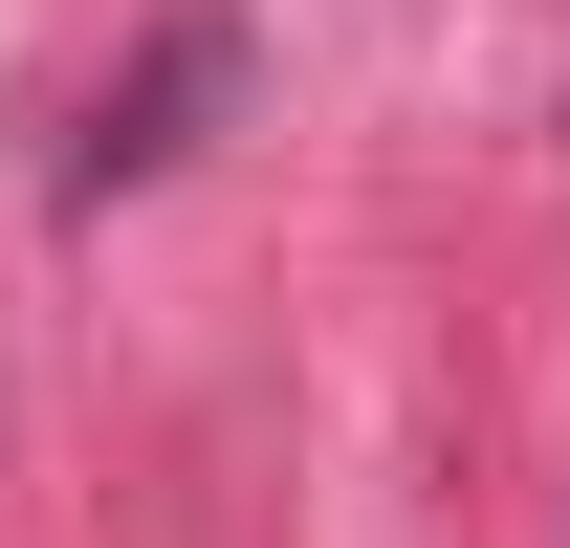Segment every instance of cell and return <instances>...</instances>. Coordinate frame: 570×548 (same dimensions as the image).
Listing matches in <instances>:
<instances>
[{
	"label": "cell",
	"instance_id": "6da1fadb",
	"mask_svg": "<svg viewBox=\"0 0 570 548\" xmlns=\"http://www.w3.org/2000/svg\"><path fill=\"white\" fill-rule=\"evenodd\" d=\"M219 88H242V45H219V22H198V45H176V67H154L132 110H88V154H67V176H88V198H110V176H154V154H198V110H219Z\"/></svg>",
	"mask_w": 570,
	"mask_h": 548
}]
</instances>
